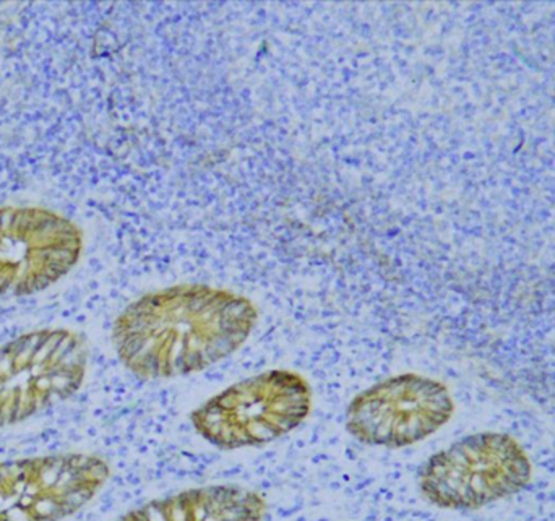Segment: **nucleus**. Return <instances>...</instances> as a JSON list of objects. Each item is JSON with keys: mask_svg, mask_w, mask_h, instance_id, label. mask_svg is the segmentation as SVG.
<instances>
[{"mask_svg": "<svg viewBox=\"0 0 555 521\" xmlns=\"http://www.w3.org/2000/svg\"><path fill=\"white\" fill-rule=\"evenodd\" d=\"M83 232L39 206L0 208V296H31L59 283L80 262Z\"/></svg>", "mask_w": 555, "mask_h": 521, "instance_id": "nucleus-7", "label": "nucleus"}, {"mask_svg": "<svg viewBox=\"0 0 555 521\" xmlns=\"http://www.w3.org/2000/svg\"><path fill=\"white\" fill-rule=\"evenodd\" d=\"M89 351L83 334L42 328L0 346V429L28 421L80 390Z\"/></svg>", "mask_w": 555, "mask_h": 521, "instance_id": "nucleus-4", "label": "nucleus"}, {"mask_svg": "<svg viewBox=\"0 0 555 521\" xmlns=\"http://www.w3.org/2000/svg\"><path fill=\"white\" fill-rule=\"evenodd\" d=\"M453 412V398L442 382L401 374L359 391L347 405L344 425L364 445L398 450L429 439Z\"/></svg>", "mask_w": 555, "mask_h": 521, "instance_id": "nucleus-6", "label": "nucleus"}, {"mask_svg": "<svg viewBox=\"0 0 555 521\" xmlns=\"http://www.w3.org/2000/svg\"><path fill=\"white\" fill-rule=\"evenodd\" d=\"M266 498L239 484H208L153 498L114 521H263Z\"/></svg>", "mask_w": 555, "mask_h": 521, "instance_id": "nucleus-8", "label": "nucleus"}, {"mask_svg": "<svg viewBox=\"0 0 555 521\" xmlns=\"http://www.w3.org/2000/svg\"><path fill=\"white\" fill-rule=\"evenodd\" d=\"M531 476L529 456L511 435L479 432L429 456L417 486L433 507L471 512L521 492Z\"/></svg>", "mask_w": 555, "mask_h": 521, "instance_id": "nucleus-3", "label": "nucleus"}, {"mask_svg": "<svg viewBox=\"0 0 555 521\" xmlns=\"http://www.w3.org/2000/svg\"><path fill=\"white\" fill-rule=\"evenodd\" d=\"M312 388L302 375L271 369L216 393L190 414L195 432L219 450L268 445L309 417Z\"/></svg>", "mask_w": 555, "mask_h": 521, "instance_id": "nucleus-2", "label": "nucleus"}, {"mask_svg": "<svg viewBox=\"0 0 555 521\" xmlns=\"http://www.w3.org/2000/svg\"><path fill=\"white\" fill-rule=\"evenodd\" d=\"M110 466L93 453L0 461V521H63L101 492Z\"/></svg>", "mask_w": 555, "mask_h": 521, "instance_id": "nucleus-5", "label": "nucleus"}, {"mask_svg": "<svg viewBox=\"0 0 555 521\" xmlns=\"http://www.w3.org/2000/svg\"><path fill=\"white\" fill-rule=\"evenodd\" d=\"M258 322L253 302L229 289L176 284L130 302L112 327V344L141 380L192 375L229 357Z\"/></svg>", "mask_w": 555, "mask_h": 521, "instance_id": "nucleus-1", "label": "nucleus"}]
</instances>
